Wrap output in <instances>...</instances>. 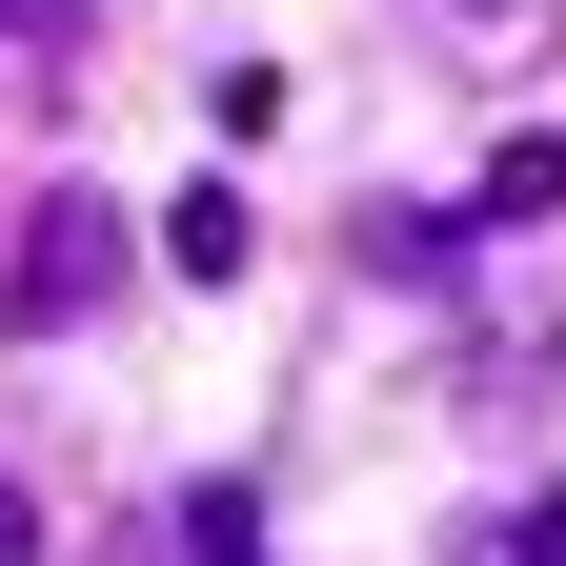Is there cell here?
<instances>
[{
  "label": "cell",
  "mask_w": 566,
  "mask_h": 566,
  "mask_svg": "<svg viewBox=\"0 0 566 566\" xmlns=\"http://www.w3.org/2000/svg\"><path fill=\"white\" fill-rule=\"evenodd\" d=\"M0 566H41V506H21V485H0Z\"/></svg>",
  "instance_id": "8"
},
{
  "label": "cell",
  "mask_w": 566,
  "mask_h": 566,
  "mask_svg": "<svg viewBox=\"0 0 566 566\" xmlns=\"http://www.w3.org/2000/svg\"><path fill=\"white\" fill-rule=\"evenodd\" d=\"M163 546H182V566H263V506H243V485H202V506H182Z\"/></svg>",
  "instance_id": "6"
},
{
  "label": "cell",
  "mask_w": 566,
  "mask_h": 566,
  "mask_svg": "<svg viewBox=\"0 0 566 566\" xmlns=\"http://www.w3.org/2000/svg\"><path fill=\"white\" fill-rule=\"evenodd\" d=\"M446 566H506V546H446Z\"/></svg>",
  "instance_id": "10"
},
{
  "label": "cell",
  "mask_w": 566,
  "mask_h": 566,
  "mask_svg": "<svg viewBox=\"0 0 566 566\" xmlns=\"http://www.w3.org/2000/svg\"><path fill=\"white\" fill-rule=\"evenodd\" d=\"M243 263H263L243 182H182V202H163V283H243Z\"/></svg>",
  "instance_id": "5"
},
{
  "label": "cell",
  "mask_w": 566,
  "mask_h": 566,
  "mask_svg": "<svg viewBox=\"0 0 566 566\" xmlns=\"http://www.w3.org/2000/svg\"><path fill=\"white\" fill-rule=\"evenodd\" d=\"M465 243H485L465 202H365V223H344V263H365V283H405V304H446V283H485Z\"/></svg>",
  "instance_id": "2"
},
{
  "label": "cell",
  "mask_w": 566,
  "mask_h": 566,
  "mask_svg": "<svg viewBox=\"0 0 566 566\" xmlns=\"http://www.w3.org/2000/svg\"><path fill=\"white\" fill-rule=\"evenodd\" d=\"M102 283H122V202H102V182H41V223H21V263H0V324L41 344V324H82Z\"/></svg>",
  "instance_id": "1"
},
{
  "label": "cell",
  "mask_w": 566,
  "mask_h": 566,
  "mask_svg": "<svg viewBox=\"0 0 566 566\" xmlns=\"http://www.w3.org/2000/svg\"><path fill=\"white\" fill-rule=\"evenodd\" d=\"M506 566H566V485H546V506H526V546H506Z\"/></svg>",
  "instance_id": "7"
},
{
  "label": "cell",
  "mask_w": 566,
  "mask_h": 566,
  "mask_svg": "<svg viewBox=\"0 0 566 566\" xmlns=\"http://www.w3.org/2000/svg\"><path fill=\"white\" fill-rule=\"evenodd\" d=\"M424 41H446L465 82H526V61L566 41V0H424Z\"/></svg>",
  "instance_id": "3"
},
{
  "label": "cell",
  "mask_w": 566,
  "mask_h": 566,
  "mask_svg": "<svg viewBox=\"0 0 566 566\" xmlns=\"http://www.w3.org/2000/svg\"><path fill=\"white\" fill-rule=\"evenodd\" d=\"M102 566H182V546H163V526H142V546H102Z\"/></svg>",
  "instance_id": "9"
},
{
  "label": "cell",
  "mask_w": 566,
  "mask_h": 566,
  "mask_svg": "<svg viewBox=\"0 0 566 566\" xmlns=\"http://www.w3.org/2000/svg\"><path fill=\"white\" fill-rule=\"evenodd\" d=\"M465 223H485V243H526V223H566V142H546V122H526V142H485Z\"/></svg>",
  "instance_id": "4"
}]
</instances>
